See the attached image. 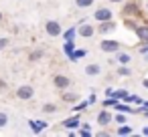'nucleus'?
Wrapping results in <instances>:
<instances>
[{
	"label": "nucleus",
	"mask_w": 148,
	"mask_h": 137,
	"mask_svg": "<svg viewBox=\"0 0 148 137\" xmlns=\"http://www.w3.org/2000/svg\"><path fill=\"white\" fill-rule=\"evenodd\" d=\"M122 14H124V18H140L142 14H140V4H138V0H132V2H126L124 4V8H122Z\"/></svg>",
	"instance_id": "1"
},
{
	"label": "nucleus",
	"mask_w": 148,
	"mask_h": 137,
	"mask_svg": "<svg viewBox=\"0 0 148 137\" xmlns=\"http://www.w3.org/2000/svg\"><path fill=\"white\" fill-rule=\"evenodd\" d=\"M120 43L118 40H114V38H101V43H99V49L103 51V53H118L120 51Z\"/></svg>",
	"instance_id": "2"
},
{
	"label": "nucleus",
	"mask_w": 148,
	"mask_h": 137,
	"mask_svg": "<svg viewBox=\"0 0 148 137\" xmlns=\"http://www.w3.org/2000/svg\"><path fill=\"white\" fill-rule=\"evenodd\" d=\"M33 95H35V89H33L31 85H21V87L16 89V97H18L21 101H29V99H33Z\"/></svg>",
	"instance_id": "3"
},
{
	"label": "nucleus",
	"mask_w": 148,
	"mask_h": 137,
	"mask_svg": "<svg viewBox=\"0 0 148 137\" xmlns=\"http://www.w3.org/2000/svg\"><path fill=\"white\" fill-rule=\"evenodd\" d=\"M45 30H47V34L49 36H61V32H63V28H61V24L57 22V20H49L47 24H45Z\"/></svg>",
	"instance_id": "4"
},
{
	"label": "nucleus",
	"mask_w": 148,
	"mask_h": 137,
	"mask_svg": "<svg viewBox=\"0 0 148 137\" xmlns=\"http://www.w3.org/2000/svg\"><path fill=\"white\" fill-rule=\"evenodd\" d=\"M61 125H63L67 131H73V129H77V127L81 125V117H79V113H75L73 117H67V119H65Z\"/></svg>",
	"instance_id": "5"
},
{
	"label": "nucleus",
	"mask_w": 148,
	"mask_h": 137,
	"mask_svg": "<svg viewBox=\"0 0 148 137\" xmlns=\"http://www.w3.org/2000/svg\"><path fill=\"white\" fill-rule=\"evenodd\" d=\"M29 125H31V131H33L35 135L43 133V131L49 127V123H47V121H41V119H29Z\"/></svg>",
	"instance_id": "6"
},
{
	"label": "nucleus",
	"mask_w": 148,
	"mask_h": 137,
	"mask_svg": "<svg viewBox=\"0 0 148 137\" xmlns=\"http://www.w3.org/2000/svg\"><path fill=\"white\" fill-rule=\"evenodd\" d=\"M93 18H95L97 22H103V20H112V18H114V12H112L110 8H97V10L93 12Z\"/></svg>",
	"instance_id": "7"
},
{
	"label": "nucleus",
	"mask_w": 148,
	"mask_h": 137,
	"mask_svg": "<svg viewBox=\"0 0 148 137\" xmlns=\"http://www.w3.org/2000/svg\"><path fill=\"white\" fill-rule=\"evenodd\" d=\"M77 34L83 36V38H91V36L95 34V28H93L91 24H87V22H81V24L77 26Z\"/></svg>",
	"instance_id": "8"
},
{
	"label": "nucleus",
	"mask_w": 148,
	"mask_h": 137,
	"mask_svg": "<svg viewBox=\"0 0 148 137\" xmlns=\"http://www.w3.org/2000/svg\"><path fill=\"white\" fill-rule=\"evenodd\" d=\"M99 34H110V32H114L116 30V22H114V18L112 20H103V22H99V26L95 28Z\"/></svg>",
	"instance_id": "9"
},
{
	"label": "nucleus",
	"mask_w": 148,
	"mask_h": 137,
	"mask_svg": "<svg viewBox=\"0 0 148 137\" xmlns=\"http://www.w3.org/2000/svg\"><path fill=\"white\" fill-rule=\"evenodd\" d=\"M132 30H134V34L138 36V40H140V43L148 40V24H136Z\"/></svg>",
	"instance_id": "10"
},
{
	"label": "nucleus",
	"mask_w": 148,
	"mask_h": 137,
	"mask_svg": "<svg viewBox=\"0 0 148 137\" xmlns=\"http://www.w3.org/2000/svg\"><path fill=\"white\" fill-rule=\"evenodd\" d=\"M112 117H114V115H112L108 109H101V111L97 113V123H99L101 127H106V125H110V123H112Z\"/></svg>",
	"instance_id": "11"
},
{
	"label": "nucleus",
	"mask_w": 148,
	"mask_h": 137,
	"mask_svg": "<svg viewBox=\"0 0 148 137\" xmlns=\"http://www.w3.org/2000/svg\"><path fill=\"white\" fill-rule=\"evenodd\" d=\"M53 83H55V87H57V89H61V91H63V89H67V87H69V83H71V81H69V77H65V75H55V77H53Z\"/></svg>",
	"instance_id": "12"
},
{
	"label": "nucleus",
	"mask_w": 148,
	"mask_h": 137,
	"mask_svg": "<svg viewBox=\"0 0 148 137\" xmlns=\"http://www.w3.org/2000/svg\"><path fill=\"white\" fill-rule=\"evenodd\" d=\"M83 57H87V51H85V49H73V53L69 55V61H71V63H77V61L83 59Z\"/></svg>",
	"instance_id": "13"
},
{
	"label": "nucleus",
	"mask_w": 148,
	"mask_h": 137,
	"mask_svg": "<svg viewBox=\"0 0 148 137\" xmlns=\"http://www.w3.org/2000/svg\"><path fill=\"white\" fill-rule=\"evenodd\" d=\"M99 73H101V67L95 65V63H91V65L85 67V75H87V77H97Z\"/></svg>",
	"instance_id": "14"
},
{
	"label": "nucleus",
	"mask_w": 148,
	"mask_h": 137,
	"mask_svg": "<svg viewBox=\"0 0 148 137\" xmlns=\"http://www.w3.org/2000/svg\"><path fill=\"white\" fill-rule=\"evenodd\" d=\"M61 34H63V38H65V40H75V36H77V26H71V28L63 30Z\"/></svg>",
	"instance_id": "15"
},
{
	"label": "nucleus",
	"mask_w": 148,
	"mask_h": 137,
	"mask_svg": "<svg viewBox=\"0 0 148 137\" xmlns=\"http://www.w3.org/2000/svg\"><path fill=\"white\" fill-rule=\"evenodd\" d=\"M116 55H118V59H116V61H118L120 65H130V61H132V57H130L128 53H120V51H118Z\"/></svg>",
	"instance_id": "16"
},
{
	"label": "nucleus",
	"mask_w": 148,
	"mask_h": 137,
	"mask_svg": "<svg viewBox=\"0 0 148 137\" xmlns=\"http://www.w3.org/2000/svg\"><path fill=\"white\" fill-rule=\"evenodd\" d=\"M134 133V129L130 127V125H126V123H122L120 127H118V135L120 137H124V135H132Z\"/></svg>",
	"instance_id": "17"
},
{
	"label": "nucleus",
	"mask_w": 148,
	"mask_h": 137,
	"mask_svg": "<svg viewBox=\"0 0 148 137\" xmlns=\"http://www.w3.org/2000/svg\"><path fill=\"white\" fill-rule=\"evenodd\" d=\"M77 93H63V101L65 103H69V105H73V103H77Z\"/></svg>",
	"instance_id": "18"
},
{
	"label": "nucleus",
	"mask_w": 148,
	"mask_h": 137,
	"mask_svg": "<svg viewBox=\"0 0 148 137\" xmlns=\"http://www.w3.org/2000/svg\"><path fill=\"white\" fill-rule=\"evenodd\" d=\"M124 101H126V103H130V105H142V99H140L138 95H130V93L126 95V99H124Z\"/></svg>",
	"instance_id": "19"
},
{
	"label": "nucleus",
	"mask_w": 148,
	"mask_h": 137,
	"mask_svg": "<svg viewBox=\"0 0 148 137\" xmlns=\"http://www.w3.org/2000/svg\"><path fill=\"white\" fill-rule=\"evenodd\" d=\"M73 49H75V40H65V45H63V53H65L67 57L73 53Z\"/></svg>",
	"instance_id": "20"
},
{
	"label": "nucleus",
	"mask_w": 148,
	"mask_h": 137,
	"mask_svg": "<svg viewBox=\"0 0 148 137\" xmlns=\"http://www.w3.org/2000/svg\"><path fill=\"white\" fill-rule=\"evenodd\" d=\"M130 75H132V71H130L128 65H120L118 67V77H130Z\"/></svg>",
	"instance_id": "21"
},
{
	"label": "nucleus",
	"mask_w": 148,
	"mask_h": 137,
	"mask_svg": "<svg viewBox=\"0 0 148 137\" xmlns=\"http://www.w3.org/2000/svg\"><path fill=\"white\" fill-rule=\"evenodd\" d=\"M41 111H43V113H49V115H53V113L57 111V105H55V103H45Z\"/></svg>",
	"instance_id": "22"
},
{
	"label": "nucleus",
	"mask_w": 148,
	"mask_h": 137,
	"mask_svg": "<svg viewBox=\"0 0 148 137\" xmlns=\"http://www.w3.org/2000/svg\"><path fill=\"white\" fill-rule=\"evenodd\" d=\"M87 107H89V103H87V101H81V103H77V105L73 103V111H75V113H81V111H85Z\"/></svg>",
	"instance_id": "23"
},
{
	"label": "nucleus",
	"mask_w": 148,
	"mask_h": 137,
	"mask_svg": "<svg viewBox=\"0 0 148 137\" xmlns=\"http://www.w3.org/2000/svg\"><path fill=\"white\" fill-rule=\"evenodd\" d=\"M112 121H116L118 125H122V123H126V113H120V111H118V113H116V115L112 117Z\"/></svg>",
	"instance_id": "24"
},
{
	"label": "nucleus",
	"mask_w": 148,
	"mask_h": 137,
	"mask_svg": "<svg viewBox=\"0 0 148 137\" xmlns=\"http://www.w3.org/2000/svg\"><path fill=\"white\" fill-rule=\"evenodd\" d=\"M75 4H77V8H89L93 4V0H75Z\"/></svg>",
	"instance_id": "25"
},
{
	"label": "nucleus",
	"mask_w": 148,
	"mask_h": 137,
	"mask_svg": "<svg viewBox=\"0 0 148 137\" xmlns=\"http://www.w3.org/2000/svg\"><path fill=\"white\" fill-rule=\"evenodd\" d=\"M6 125H8V115L4 111H0V129H4Z\"/></svg>",
	"instance_id": "26"
},
{
	"label": "nucleus",
	"mask_w": 148,
	"mask_h": 137,
	"mask_svg": "<svg viewBox=\"0 0 148 137\" xmlns=\"http://www.w3.org/2000/svg\"><path fill=\"white\" fill-rule=\"evenodd\" d=\"M29 59H31V61H39V59H43V51H35V53H31Z\"/></svg>",
	"instance_id": "27"
},
{
	"label": "nucleus",
	"mask_w": 148,
	"mask_h": 137,
	"mask_svg": "<svg viewBox=\"0 0 148 137\" xmlns=\"http://www.w3.org/2000/svg\"><path fill=\"white\" fill-rule=\"evenodd\" d=\"M124 24H126V26H128V28L132 30V28H134V26H136L138 22H136V20H132V18H124Z\"/></svg>",
	"instance_id": "28"
},
{
	"label": "nucleus",
	"mask_w": 148,
	"mask_h": 137,
	"mask_svg": "<svg viewBox=\"0 0 148 137\" xmlns=\"http://www.w3.org/2000/svg\"><path fill=\"white\" fill-rule=\"evenodd\" d=\"M114 105H116V99H114V97H108V99L103 101V107H114Z\"/></svg>",
	"instance_id": "29"
},
{
	"label": "nucleus",
	"mask_w": 148,
	"mask_h": 137,
	"mask_svg": "<svg viewBox=\"0 0 148 137\" xmlns=\"http://www.w3.org/2000/svg\"><path fill=\"white\" fill-rule=\"evenodd\" d=\"M79 135H81V137H91L93 133H91V129H83V127H81V131H79Z\"/></svg>",
	"instance_id": "30"
},
{
	"label": "nucleus",
	"mask_w": 148,
	"mask_h": 137,
	"mask_svg": "<svg viewBox=\"0 0 148 137\" xmlns=\"http://www.w3.org/2000/svg\"><path fill=\"white\" fill-rule=\"evenodd\" d=\"M138 51H140V55L148 53V40H144V43H142V47H138Z\"/></svg>",
	"instance_id": "31"
},
{
	"label": "nucleus",
	"mask_w": 148,
	"mask_h": 137,
	"mask_svg": "<svg viewBox=\"0 0 148 137\" xmlns=\"http://www.w3.org/2000/svg\"><path fill=\"white\" fill-rule=\"evenodd\" d=\"M8 47V38H0V51Z\"/></svg>",
	"instance_id": "32"
},
{
	"label": "nucleus",
	"mask_w": 148,
	"mask_h": 137,
	"mask_svg": "<svg viewBox=\"0 0 148 137\" xmlns=\"http://www.w3.org/2000/svg\"><path fill=\"white\" fill-rule=\"evenodd\" d=\"M95 99H97V97H95V95H89V99H87V103H89V105H91V103H95Z\"/></svg>",
	"instance_id": "33"
},
{
	"label": "nucleus",
	"mask_w": 148,
	"mask_h": 137,
	"mask_svg": "<svg viewBox=\"0 0 148 137\" xmlns=\"http://www.w3.org/2000/svg\"><path fill=\"white\" fill-rule=\"evenodd\" d=\"M97 137H110V133H108V131H99Z\"/></svg>",
	"instance_id": "34"
},
{
	"label": "nucleus",
	"mask_w": 148,
	"mask_h": 137,
	"mask_svg": "<svg viewBox=\"0 0 148 137\" xmlns=\"http://www.w3.org/2000/svg\"><path fill=\"white\" fill-rule=\"evenodd\" d=\"M142 135H148V125H146V127L142 129Z\"/></svg>",
	"instance_id": "35"
},
{
	"label": "nucleus",
	"mask_w": 148,
	"mask_h": 137,
	"mask_svg": "<svg viewBox=\"0 0 148 137\" xmlns=\"http://www.w3.org/2000/svg\"><path fill=\"white\" fill-rule=\"evenodd\" d=\"M112 4H118V2H124V0H110Z\"/></svg>",
	"instance_id": "36"
},
{
	"label": "nucleus",
	"mask_w": 148,
	"mask_h": 137,
	"mask_svg": "<svg viewBox=\"0 0 148 137\" xmlns=\"http://www.w3.org/2000/svg\"><path fill=\"white\" fill-rule=\"evenodd\" d=\"M142 85H144V87L148 89V79H144V81H142Z\"/></svg>",
	"instance_id": "37"
},
{
	"label": "nucleus",
	"mask_w": 148,
	"mask_h": 137,
	"mask_svg": "<svg viewBox=\"0 0 148 137\" xmlns=\"http://www.w3.org/2000/svg\"><path fill=\"white\" fill-rule=\"evenodd\" d=\"M4 87H6V83H4V81H0V89H4Z\"/></svg>",
	"instance_id": "38"
},
{
	"label": "nucleus",
	"mask_w": 148,
	"mask_h": 137,
	"mask_svg": "<svg viewBox=\"0 0 148 137\" xmlns=\"http://www.w3.org/2000/svg\"><path fill=\"white\" fill-rule=\"evenodd\" d=\"M144 61H148V53H144Z\"/></svg>",
	"instance_id": "39"
},
{
	"label": "nucleus",
	"mask_w": 148,
	"mask_h": 137,
	"mask_svg": "<svg viewBox=\"0 0 148 137\" xmlns=\"http://www.w3.org/2000/svg\"><path fill=\"white\" fill-rule=\"evenodd\" d=\"M0 22H2V12H0Z\"/></svg>",
	"instance_id": "40"
}]
</instances>
